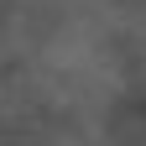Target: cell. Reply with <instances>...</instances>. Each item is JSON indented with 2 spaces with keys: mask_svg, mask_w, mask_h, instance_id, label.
I'll use <instances>...</instances> for the list:
<instances>
[]
</instances>
